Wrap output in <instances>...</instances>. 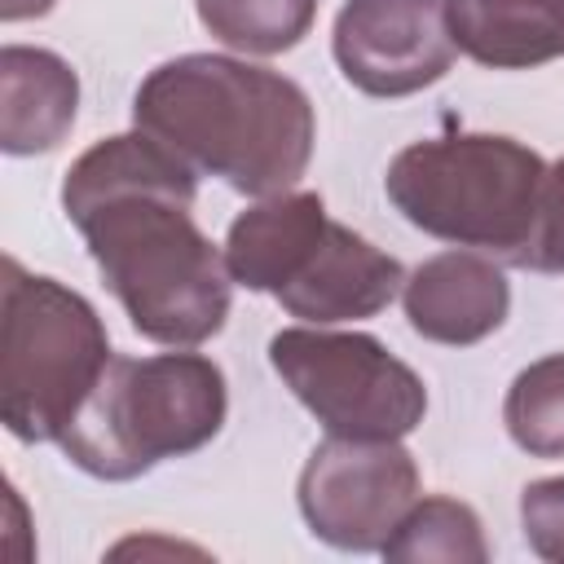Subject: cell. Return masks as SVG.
<instances>
[{"label":"cell","instance_id":"cell-1","mask_svg":"<svg viewBox=\"0 0 564 564\" xmlns=\"http://www.w3.org/2000/svg\"><path fill=\"white\" fill-rule=\"evenodd\" d=\"M194 194V167L141 128L84 150L62 185V207L132 326L172 348L212 339L234 300L225 251L189 216Z\"/></svg>","mask_w":564,"mask_h":564},{"label":"cell","instance_id":"cell-2","mask_svg":"<svg viewBox=\"0 0 564 564\" xmlns=\"http://www.w3.org/2000/svg\"><path fill=\"white\" fill-rule=\"evenodd\" d=\"M132 119L194 172H212L251 198L286 194L304 176L317 132L295 79L216 53L154 66L137 88Z\"/></svg>","mask_w":564,"mask_h":564},{"label":"cell","instance_id":"cell-3","mask_svg":"<svg viewBox=\"0 0 564 564\" xmlns=\"http://www.w3.org/2000/svg\"><path fill=\"white\" fill-rule=\"evenodd\" d=\"M225 410V375L203 352L110 357L57 445L88 476L132 480L163 458L203 449Z\"/></svg>","mask_w":564,"mask_h":564},{"label":"cell","instance_id":"cell-4","mask_svg":"<svg viewBox=\"0 0 564 564\" xmlns=\"http://www.w3.org/2000/svg\"><path fill=\"white\" fill-rule=\"evenodd\" d=\"M546 163L494 132H454L405 145L383 176L392 207L423 234L516 264L533 234Z\"/></svg>","mask_w":564,"mask_h":564},{"label":"cell","instance_id":"cell-5","mask_svg":"<svg viewBox=\"0 0 564 564\" xmlns=\"http://www.w3.org/2000/svg\"><path fill=\"white\" fill-rule=\"evenodd\" d=\"M97 308L4 256L0 278V419L18 441H62L110 361Z\"/></svg>","mask_w":564,"mask_h":564},{"label":"cell","instance_id":"cell-6","mask_svg":"<svg viewBox=\"0 0 564 564\" xmlns=\"http://www.w3.org/2000/svg\"><path fill=\"white\" fill-rule=\"evenodd\" d=\"M269 361L330 436L401 441L423 423V379L375 335L291 326L269 339Z\"/></svg>","mask_w":564,"mask_h":564},{"label":"cell","instance_id":"cell-7","mask_svg":"<svg viewBox=\"0 0 564 564\" xmlns=\"http://www.w3.org/2000/svg\"><path fill=\"white\" fill-rule=\"evenodd\" d=\"M414 502L419 467L401 441L326 436L300 471V511L339 551H383Z\"/></svg>","mask_w":564,"mask_h":564},{"label":"cell","instance_id":"cell-8","mask_svg":"<svg viewBox=\"0 0 564 564\" xmlns=\"http://www.w3.org/2000/svg\"><path fill=\"white\" fill-rule=\"evenodd\" d=\"M330 44L344 79L370 97H410L458 57L449 0H348Z\"/></svg>","mask_w":564,"mask_h":564},{"label":"cell","instance_id":"cell-9","mask_svg":"<svg viewBox=\"0 0 564 564\" xmlns=\"http://www.w3.org/2000/svg\"><path fill=\"white\" fill-rule=\"evenodd\" d=\"M401 286H405V273L388 251H379L348 225L330 220L308 264L278 291V304L291 317L330 326V322L375 317L397 300Z\"/></svg>","mask_w":564,"mask_h":564},{"label":"cell","instance_id":"cell-10","mask_svg":"<svg viewBox=\"0 0 564 564\" xmlns=\"http://www.w3.org/2000/svg\"><path fill=\"white\" fill-rule=\"evenodd\" d=\"M405 317L432 344H480L507 322L511 286L502 269L476 251H441L423 260L405 286Z\"/></svg>","mask_w":564,"mask_h":564},{"label":"cell","instance_id":"cell-11","mask_svg":"<svg viewBox=\"0 0 564 564\" xmlns=\"http://www.w3.org/2000/svg\"><path fill=\"white\" fill-rule=\"evenodd\" d=\"M326 225H330V216L317 194H308V189L269 194L229 225L225 264H229L234 282H242L247 291L278 295L308 264Z\"/></svg>","mask_w":564,"mask_h":564},{"label":"cell","instance_id":"cell-12","mask_svg":"<svg viewBox=\"0 0 564 564\" xmlns=\"http://www.w3.org/2000/svg\"><path fill=\"white\" fill-rule=\"evenodd\" d=\"M79 79L70 62L48 48L9 44L0 53V145L9 154H40L62 145L75 123Z\"/></svg>","mask_w":564,"mask_h":564},{"label":"cell","instance_id":"cell-13","mask_svg":"<svg viewBox=\"0 0 564 564\" xmlns=\"http://www.w3.org/2000/svg\"><path fill=\"white\" fill-rule=\"evenodd\" d=\"M454 44L494 70L564 57V0H449Z\"/></svg>","mask_w":564,"mask_h":564},{"label":"cell","instance_id":"cell-14","mask_svg":"<svg viewBox=\"0 0 564 564\" xmlns=\"http://www.w3.org/2000/svg\"><path fill=\"white\" fill-rule=\"evenodd\" d=\"M388 560H410V564H427V560H445V564H485L489 546L480 533V520L467 502L432 494L423 502H414L405 511V520L397 524V533L383 542Z\"/></svg>","mask_w":564,"mask_h":564},{"label":"cell","instance_id":"cell-15","mask_svg":"<svg viewBox=\"0 0 564 564\" xmlns=\"http://www.w3.org/2000/svg\"><path fill=\"white\" fill-rule=\"evenodd\" d=\"M317 0H198L203 26L238 53H286L313 26Z\"/></svg>","mask_w":564,"mask_h":564},{"label":"cell","instance_id":"cell-16","mask_svg":"<svg viewBox=\"0 0 564 564\" xmlns=\"http://www.w3.org/2000/svg\"><path fill=\"white\" fill-rule=\"evenodd\" d=\"M502 419L524 454L564 458V352H551L511 379Z\"/></svg>","mask_w":564,"mask_h":564},{"label":"cell","instance_id":"cell-17","mask_svg":"<svg viewBox=\"0 0 564 564\" xmlns=\"http://www.w3.org/2000/svg\"><path fill=\"white\" fill-rule=\"evenodd\" d=\"M520 269H538V273H564V159L555 167H546L542 194H538V216H533V234L516 256Z\"/></svg>","mask_w":564,"mask_h":564},{"label":"cell","instance_id":"cell-18","mask_svg":"<svg viewBox=\"0 0 564 564\" xmlns=\"http://www.w3.org/2000/svg\"><path fill=\"white\" fill-rule=\"evenodd\" d=\"M520 524H524V542L542 560L564 564V476L524 485V494H520Z\"/></svg>","mask_w":564,"mask_h":564},{"label":"cell","instance_id":"cell-19","mask_svg":"<svg viewBox=\"0 0 564 564\" xmlns=\"http://www.w3.org/2000/svg\"><path fill=\"white\" fill-rule=\"evenodd\" d=\"M48 9H53V0H0V18H4V22L40 18V13H48Z\"/></svg>","mask_w":564,"mask_h":564}]
</instances>
